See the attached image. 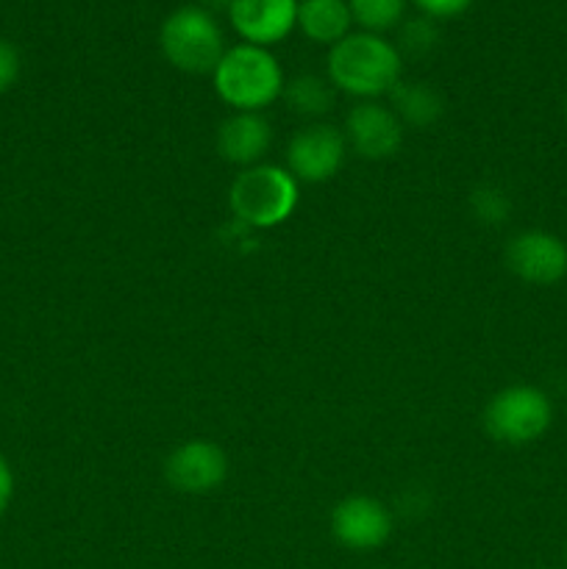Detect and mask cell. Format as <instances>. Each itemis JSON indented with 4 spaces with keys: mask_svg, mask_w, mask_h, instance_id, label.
Returning a JSON list of instances; mask_svg holds the SVG:
<instances>
[{
    "mask_svg": "<svg viewBox=\"0 0 567 569\" xmlns=\"http://www.w3.org/2000/svg\"><path fill=\"white\" fill-rule=\"evenodd\" d=\"M550 422H554V403L543 389L531 383L500 389L484 409V428L489 437L511 448L543 439Z\"/></svg>",
    "mask_w": 567,
    "mask_h": 569,
    "instance_id": "5b68a950",
    "label": "cell"
},
{
    "mask_svg": "<svg viewBox=\"0 0 567 569\" xmlns=\"http://www.w3.org/2000/svg\"><path fill=\"white\" fill-rule=\"evenodd\" d=\"M272 144V128L261 111H233L217 131V150L228 164L242 170L261 164Z\"/></svg>",
    "mask_w": 567,
    "mask_h": 569,
    "instance_id": "7c38bea8",
    "label": "cell"
},
{
    "mask_svg": "<svg viewBox=\"0 0 567 569\" xmlns=\"http://www.w3.org/2000/svg\"><path fill=\"white\" fill-rule=\"evenodd\" d=\"M350 26L354 17L348 0H298V28L315 44L334 48L348 37Z\"/></svg>",
    "mask_w": 567,
    "mask_h": 569,
    "instance_id": "4fadbf2b",
    "label": "cell"
},
{
    "mask_svg": "<svg viewBox=\"0 0 567 569\" xmlns=\"http://www.w3.org/2000/svg\"><path fill=\"white\" fill-rule=\"evenodd\" d=\"M389 98H392V106H389V109L398 114V120L404 122V126L428 128L442 117V94L434 87H428V83L400 81L398 87L389 92Z\"/></svg>",
    "mask_w": 567,
    "mask_h": 569,
    "instance_id": "5bb4252c",
    "label": "cell"
},
{
    "mask_svg": "<svg viewBox=\"0 0 567 569\" xmlns=\"http://www.w3.org/2000/svg\"><path fill=\"white\" fill-rule=\"evenodd\" d=\"M20 50H17L9 39H0V94H6L14 87L17 78H20Z\"/></svg>",
    "mask_w": 567,
    "mask_h": 569,
    "instance_id": "d6986e66",
    "label": "cell"
},
{
    "mask_svg": "<svg viewBox=\"0 0 567 569\" xmlns=\"http://www.w3.org/2000/svg\"><path fill=\"white\" fill-rule=\"evenodd\" d=\"M298 200L300 183L295 181L292 172L287 167L267 164V161L239 170L228 189L231 214L242 226L259 228V231L287 222L298 209Z\"/></svg>",
    "mask_w": 567,
    "mask_h": 569,
    "instance_id": "3957f363",
    "label": "cell"
},
{
    "mask_svg": "<svg viewBox=\"0 0 567 569\" xmlns=\"http://www.w3.org/2000/svg\"><path fill=\"white\" fill-rule=\"evenodd\" d=\"M565 122H567V103H565Z\"/></svg>",
    "mask_w": 567,
    "mask_h": 569,
    "instance_id": "7402d4cb",
    "label": "cell"
},
{
    "mask_svg": "<svg viewBox=\"0 0 567 569\" xmlns=\"http://www.w3.org/2000/svg\"><path fill=\"white\" fill-rule=\"evenodd\" d=\"M506 267L520 281L554 287L567 276V244L550 231H520L506 244Z\"/></svg>",
    "mask_w": 567,
    "mask_h": 569,
    "instance_id": "ba28073f",
    "label": "cell"
},
{
    "mask_svg": "<svg viewBox=\"0 0 567 569\" xmlns=\"http://www.w3.org/2000/svg\"><path fill=\"white\" fill-rule=\"evenodd\" d=\"M348 139L328 122L306 126L289 139L287 170L298 183H326L342 170Z\"/></svg>",
    "mask_w": 567,
    "mask_h": 569,
    "instance_id": "8992f818",
    "label": "cell"
},
{
    "mask_svg": "<svg viewBox=\"0 0 567 569\" xmlns=\"http://www.w3.org/2000/svg\"><path fill=\"white\" fill-rule=\"evenodd\" d=\"M231 28L248 44L272 48L298 28V0H231Z\"/></svg>",
    "mask_w": 567,
    "mask_h": 569,
    "instance_id": "8fae6325",
    "label": "cell"
},
{
    "mask_svg": "<svg viewBox=\"0 0 567 569\" xmlns=\"http://www.w3.org/2000/svg\"><path fill=\"white\" fill-rule=\"evenodd\" d=\"M284 100L295 114L322 117L334 106V87L326 78L304 72V76H295L292 81L284 83Z\"/></svg>",
    "mask_w": 567,
    "mask_h": 569,
    "instance_id": "9a60e30c",
    "label": "cell"
},
{
    "mask_svg": "<svg viewBox=\"0 0 567 569\" xmlns=\"http://www.w3.org/2000/svg\"><path fill=\"white\" fill-rule=\"evenodd\" d=\"M565 561H567V553H565Z\"/></svg>",
    "mask_w": 567,
    "mask_h": 569,
    "instance_id": "603a6c76",
    "label": "cell"
},
{
    "mask_svg": "<svg viewBox=\"0 0 567 569\" xmlns=\"http://www.w3.org/2000/svg\"><path fill=\"white\" fill-rule=\"evenodd\" d=\"M350 17L361 31L387 33L404 22L406 0H348Z\"/></svg>",
    "mask_w": 567,
    "mask_h": 569,
    "instance_id": "2e32d148",
    "label": "cell"
},
{
    "mask_svg": "<svg viewBox=\"0 0 567 569\" xmlns=\"http://www.w3.org/2000/svg\"><path fill=\"white\" fill-rule=\"evenodd\" d=\"M11 498H14V470H11L9 459L0 453V517L9 509Z\"/></svg>",
    "mask_w": 567,
    "mask_h": 569,
    "instance_id": "44dd1931",
    "label": "cell"
},
{
    "mask_svg": "<svg viewBox=\"0 0 567 569\" xmlns=\"http://www.w3.org/2000/svg\"><path fill=\"white\" fill-rule=\"evenodd\" d=\"M470 203H472V214H476L481 222H487V226H500L511 211L509 194H506L500 187H493V183L478 187L476 192H472Z\"/></svg>",
    "mask_w": 567,
    "mask_h": 569,
    "instance_id": "ac0fdd59",
    "label": "cell"
},
{
    "mask_svg": "<svg viewBox=\"0 0 567 569\" xmlns=\"http://www.w3.org/2000/svg\"><path fill=\"white\" fill-rule=\"evenodd\" d=\"M404 76V56L381 33L350 31L328 50V81L356 100L389 94Z\"/></svg>",
    "mask_w": 567,
    "mask_h": 569,
    "instance_id": "6da1fadb",
    "label": "cell"
},
{
    "mask_svg": "<svg viewBox=\"0 0 567 569\" xmlns=\"http://www.w3.org/2000/svg\"><path fill=\"white\" fill-rule=\"evenodd\" d=\"M215 92L233 111H261L284 94V70L270 48L239 42L217 61Z\"/></svg>",
    "mask_w": 567,
    "mask_h": 569,
    "instance_id": "7a4b0ae2",
    "label": "cell"
},
{
    "mask_svg": "<svg viewBox=\"0 0 567 569\" xmlns=\"http://www.w3.org/2000/svg\"><path fill=\"white\" fill-rule=\"evenodd\" d=\"M411 3L422 11V17H431V20H450V17H459L461 11L470 9L472 0H411Z\"/></svg>",
    "mask_w": 567,
    "mask_h": 569,
    "instance_id": "ffe728a7",
    "label": "cell"
},
{
    "mask_svg": "<svg viewBox=\"0 0 567 569\" xmlns=\"http://www.w3.org/2000/svg\"><path fill=\"white\" fill-rule=\"evenodd\" d=\"M439 31L434 26L431 17H415V20L404 22L400 26V42L395 48L400 50V56H426L437 48Z\"/></svg>",
    "mask_w": 567,
    "mask_h": 569,
    "instance_id": "e0dca14e",
    "label": "cell"
},
{
    "mask_svg": "<svg viewBox=\"0 0 567 569\" xmlns=\"http://www.w3.org/2000/svg\"><path fill=\"white\" fill-rule=\"evenodd\" d=\"M159 48L176 70L189 76H211L226 53L220 22L203 6H181L167 14L159 31Z\"/></svg>",
    "mask_w": 567,
    "mask_h": 569,
    "instance_id": "277c9868",
    "label": "cell"
},
{
    "mask_svg": "<svg viewBox=\"0 0 567 569\" xmlns=\"http://www.w3.org/2000/svg\"><path fill=\"white\" fill-rule=\"evenodd\" d=\"M345 139L361 159L381 161L398 153L404 142V122L378 100H359L345 117Z\"/></svg>",
    "mask_w": 567,
    "mask_h": 569,
    "instance_id": "30bf717a",
    "label": "cell"
},
{
    "mask_svg": "<svg viewBox=\"0 0 567 569\" xmlns=\"http://www.w3.org/2000/svg\"><path fill=\"white\" fill-rule=\"evenodd\" d=\"M395 531L392 511L376 498L367 495H354L334 506L331 511V533L342 548L367 553L378 550L389 542Z\"/></svg>",
    "mask_w": 567,
    "mask_h": 569,
    "instance_id": "52a82bcc",
    "label": "cell"
},
{
    "mask_svg": "<svg viewBox=\"0 0 567 569\" xmlns=\"http://www.w3.org/2000/svg\"><path fill=\"white\" fill-rule=\"evenodd\" d=\"M228 476V456L209 439H189L165 459V478L183 495H209Z\"/></svg>",
    "mask_w": 567,
    "mask_h": 569,
    "instance_id": "9c48e42d",
    "label": "cell"
}]
</instances>
